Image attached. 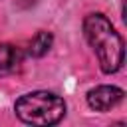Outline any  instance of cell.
Listing matches in <instances>:
<instances>
[{
  "label": "cell",
  "mask_w": 127,
  "mask_h": 127,
  "mask_svg": "<svg viewBox=\"0 0 127 127\" xmlns=\"http://www.w3.org/2000/svg\"><path fill=\"white\" fill-rule=\"evenodd\" d=\"M52 42H54V38H52L50 32H38V34L28 42V54L34 56V58H42V56H46V54L50 52Z\"/></svg>",
  "instance_id": "5b68a950"
},
{
  "label": "cell",
  "mask_w": 127,
  "mask_h": 127,
  "mask_svg": "<svg viewBox=\"0 0 127 127\" xmlns=\"http://www.w3.org/2000/svg\"><path fill=\"white\" fill-rule=\"evenodd\" d=\"M83 34L93 48L99 65L105 73H115L121 69L125 60V46L119 32L103 14H89L83 20Z\"/></svg>",
  "instance_id": "6da1fadb"
},
{
  "label": "cell",
  "mask_w": 127,
  "mask_h": 127,
  "mask_svg": "<svg viewBox=\"0 0 127 127\" xmlns=\"http://www.w3.org/2000/svg\"><path fill=\"white\" fill-rule=\"evenodd\" d=\"M16 115L30 125H54L65 115V101L52 91H32L14 105Z\"/></svg>",
  "instance_id": "7a4b0ae2"
},
{
  "label": "cell",
  "mask_w": 127,
  "mask_h": 127,
  "mask_svg": "<svg viewBox=\"0 0 127 127\" xmlns=\"http://www.w3.org/2000/svg\"><path fill=\"white\" fill-rule=\"evenodd\" d=\"M22 64V52L12 44H0V75L16 71Z\"/></svg>",
  "instance_id": "277c9868"
},
{
  "label": "cell",
  "mask_w": 127,
  "mask_h": 127,
  "mask_svg": "<svg viewBox=\"0 0 127 127\" xmlns=\"http://www.w3.org/2000/svg\"><path fill=\"white\" fill-rule=\"evenodd\" d=\"M123 89L115 85H99L87 93V103L95 111H109L123 99Z\"/></svg>",
  "instance_id": "3957f363"
},
{
  "label": "cell",
  "mask_w": 127,
  "mask_h": 127,
  "mask_svg": "<svg viewBox=\"0 0 127 127\" xmlns=\"http://www.w3.org/2000/svg\"><path fill=\"white\" fill-rule=\"evenodd\" d=\"M38 0H16V6H20V8H30V6H34Z\"/></svg>",
  "instance_id": "8992f818"
}]
</instances>
